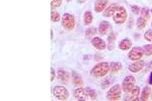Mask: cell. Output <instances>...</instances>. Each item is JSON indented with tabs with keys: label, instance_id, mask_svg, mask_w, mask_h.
<instances>
[{
	"label": "cell",
	"instance_id": "1",
	"mask_svg": "<svg viewBox=\"0 0 152 101\" xmlns=\"http://www.w3.org/2000/svg\"><path fill=\"white\" fill-rule=\"evenodd\" d=\"M73 96L76 100L87 101V100H95L96 99V92L91 88H83L78 87L73 91Z\"/></svg>",
	"mask_w": 152,
	"mask_h": 101
},
{
	"label": "cell",
	"instance_id": "2",
	"mask_svg": "<svg viewBox=\"0 0 152 101\" xmlns=\"http://www.w3.org/2000/svg\"><path fill=\"white\" fill-rule=\"evenodd\" d=\"M110 64L107 62H102L99 63L94 66V68L90 71V74L91 76H94L95 78H99V77H104V76L107 75V73L110 72Z\"/></svg>",
	"mask_w": 152,
	"mask_h": 101
},
{
	"label": "cell",
	"instance_id": "3",
	"mask_svg": "<svg viewBox=\"0 0 152 101\" xmlns=\"http://www.w3.org/2000/svg\"><path fill=\"white\" fill-rule=\"evenodd\" d=\"M127 11L123 6H118L113 14L114 21L117 24H123L127 19Z\"/></svg>",
	"mask_w": 152,
	"mask_h": 101
},
{
	"label": "cell",
	"instance_id": "4",
	"mask_svg": "<svg viewBox=\"0 0 152 101\" xmlns=\"http://www.w3.org/2000/svg\"><path fill=\"white\" fill-rule=\"evenodd\" d=\"M121 93H122V87L120 85H114L113 87L107 91V99L110 101H116L119 100L121 97Z\"/></svg>",
	"mask_w": 152,
	"mask_h": 101
},
{
	"label": "cell",
	"instance_id": "5",
	"mask_svg": "<svg viewBox=\"0 0 152 101\" xmlns=\"http://www.w3.org/2000/svg\"><path fill=\"white\" fill-rule=\"evenodd\" d=\"M53 95L57 98L58 100H67L69 97V93L67 89L63 86H55L53 88Z\"/></svg>",
	"mask_w": 152,
	"mask_h": 101
},
{
	"label": "cell",
	"instance_id": "6",
	"mask_svg": "<svg viewBox=\"0 0 152 101\" xmlns=\"http://www.w3.org/2000/svg\"><path fill=\"white\" fill-rule=\"evenodd\" d=\"M135 83H136V79L134 76H127L123 80V84H122V90L126 93H129L133 88L135 87Z\"/></svg>",
	"mask_w": 152,
	"mask_h": 101
},
{
	"label": "cell",
	"instance_id": "7",
	"mask_svg": "<svg viewBox=\"0 0 152 101\" xmlns=\"http://www.w3.org/2000/svg\"><path fill=\"white\" fill-rule=\"evenodd\" d=\"M62 24L63 26L68 29V31H71V29L74 28L75 26V19H74V16L70 13H65L63 14L62 16Z\"/></svg>",
	"mask_w": 152,
	"mask_h": 101
},
{
	"label": "cell",
	"instance_id": "8",
	"mask_svg": "<svg viewBox=\"0 0 152 101\" xmlns=\"http://www.w3.org/2000/svg\"><path fill=\"white\" fill-rule=\"evenodd\" d=\"M143 55H144L143 48H141V47H135V48H133L129 52L128 58L131 61H137V60H140L142 57H143Z\"/></svg>",
	"mask_w": 152,
	"mask_h": 101
},
{
	"label": "cell",
	"instance_id": "9",
	"mask_svg": "<svg viewBox=\"0 0 152 101\" xmlns=\"http://www.w3.org/2000/svg\"><path fill=\"white\" fill-rule=\"evenodd\" d=\"M91 45L94 46L95 49H97V50H99V51H102L107 48L105 41L102 39L99 38V36H95V38L91 39Z\"/></svg>",
	"mask_w": 152,
	"mask_h": 101
},
{
	"label": "cell",
	"instance_id": "10",
	"mask_svg": "<svg viewBox=\"0 0 152 101\" xmlns=\"http://www.w3.org/2000/svg\"><path fill=\"white\" fill-rule=\"evenodd\" d=\"M144 67V62L143 61L140 60H137V61H133V63L130 64L129 65V70L133 73H137L139 71L142 70V68Z\"/></svg>",
	"mask_w": 152,
	"mask_h": 101
},
{
	"label": "cell",
	"instance_id": "11",
	"mask_svg": "<svg viewBox=\"0 0 152 101\" xmlns=\"http://www.w3.org/2000/svg\"><path fill=\"white\" fill-rule=\"evenodd\" d=\"M107 0H96L94 3V10L95 12H102L107 6Z\"/></svg>",
	"mask_w": 152,
	"mask_h": 101
},
{
	"label": "cell",
	"instance_id": "12",
	"mask_svg": "<svg viewBox=\"0 0 152 101\" xmlns=\"http://www.w3.org/2000/svg\"><path fill=\"white\" fill-rule=\"evenodd\" d=\"M111 24H110L109 21H102L99 26V33L100 34H107L111 31Z\"/></svg>",
	"mask_w": 152,
	"mask_h": 101
},
{
	"label": "cell",
	"instance_id": "13",
	"mask_svg": "<svg viewBox=\"0 0 152 101\" xmlns=\"http://www.w3.org/2000/svg\"><path fill=\"white\" fill-rule=\"evenodd\" d=\"M129 93H130V95H129V97L126 98V100H138L137 97L140 94V87L136 86V87H134Z\"/></svg>",
	"mask_w": 152,
	"mask_h": 101
},
{
	"label": "cell",
	"instance_id": "14",
	"mask_svg": "<svg viewBox=\"0 0 152 101\" xmlns=\"http://www.w3.org/2000/svg\"><path fill=\"white\" fill-rule=\"evenodd\" d=\"M132 47V41L130 39H124L121 43L119 44V48L122 51H128L129 49H131Z\"/></svg>",
	"mask_w": 152,
	"mask_h": 101
},
{
	"label": "cell",
	"instance_id": "15",
	"mask_svg": "<svg viewBox=\"0 0 152 101\" xmlns=\"http://www.w3.org/2000/svg\"><path fill=\"white\" fill-rule=\"evenodd\" d=\"M69 75L68 73H66L65 71H62V70H59L58 71V80L60 82H63V83H67L69 81Z\"/></svg>",
	"mask_w": 152,
	"mask_h": 101
},
{
	"label": "cell",
	"instance_id": "16",
	"mask_svg": "<svg viewBox=\"0 0 152 101\" xmlns=\"http://www.w3.org/2000/svg\"><path fill=\"white\" fill-rule=\"evenodd\" d=\"M117 7H118L117 4H111L107 8H105L104 10V15L107 16V17L113 16V14H114V12H115V10H116Z\"/></svg>",
	"mask_w": 152,
	"mask_h": 101
},
{
	"label": "cell",
	"instance_id": "17",
	"mask_svg": "<svg viewBox=\"0 0 152 101\" xmlns=\"http://www.w3.org/2000/svg\"><path fill=\"white\" fill-rule=\"evenodd\" d=\"M150 94H151V89L148 87V86H146V87H144V89L142 90V92H141V98H140V99L141 100H144V101L148 100L149 97H150Z\"/></svg>",
	"mask_w": 152,
	"mask_h": 101
},
{
	"label": "cell",
	"instance_id": "18",
	"mask_svg": "<svg viewBox=\"0 0 152 101\" xmlns=\"http://www.w3.org/2000/svg\"><path fill=\"white\" fill-rule=\"evenodd\" d=\"M147 19L146 17H143V16H140L138 18V20H137L136 23V26L138 29H143L146 26V23H147Z\"/></svg>",
	"mask_w": 152,
	"mask_h": 101
},
{
	"label": "cell",
	"instance_id": "19",
	"mask_svg": "<svg viewBox=\"0 0 152 101\" xmlns=\"http://www.w3.org/2000/svg\"><path fill=\"white\" fill-rule=\"evenodd\" d=\"M92 13L90 11H85L84 12V15H83V23H84L86 25L90 24L92 23Z\"/></svg>",
	"mask_w": 152,
	"mask_h": 101
},
{
	"label": "cell",
	"instance_id": "20",
	"mask_svg": "<svg viewBox=\"0 0 152 101\" xmlns=\"http://www.w3.org/2000/svg\"><path fill=\"white\" fill-rule=\"evenodd\" d=\"M110 69H111V71L114 73L119 72V71L122 69V64L119 62H112L110 64Z\"/></svg>",
	"mask_w": 152,
	"mask_h": 101
},
{
	"label": "cell",
	"instance_id": "21",
	"mask_svg": "<svg viewBox=\"0 0 152 101\" xmlns=\"http://www.w3.org/2000/svg\"><path fill=\"white\" fill-rule=\"evenodd\" d=\"M115 39H116V34L114 33H112L107 38V41H109V50L112 51L114 50V43H115Z\"/></svg>",
	"mask_w": 152,
	"mask_h": 101
},
{
	"label": "cell",
	"instance_id": "22",
	"mask_svg": "<svg viewBox=\"0 0 152 101\" xmlns=\"http://www.w3.org/2000/svg\"><path fill=\"white\" fill-rule=\"evenodd\" d=\"M82 83H83L82 78L79 77L78 75H76L75 73L73 74V84L76 86H80V85H82Z\"/></svg>",
	"mask_w": 152,
	"mask_h": 101
},
{
	"label": "cell",
	"instance_id": "23",
	"mask_svg": "<svg viewBox=\"0 0 152 101\" xmlns=\"http://www.w3.org/2000/svg\"><path fill=\"white\" fill-rule=\"evenodd\" d=\"M51 19H52V21H54V23H58V21H60L61 17H60L59 12L56 11V10H53L52 13H51Z\"/></svg>",
	"mask_w": 152,
	"mask_h": 101
},
{
	"label": "cell",
	"instance_id": "24",
	"mask_svg": "<svg viewBox=\"0 0 152 101\" xmlns=\"http://www.w3.org/2000/svg\"><path fill=\"white\" fill-rule=\"evenodd\" d=\"M143 50H144V54H145L146 56H151L152 55V45L144 46Z\"/></svg>",
	"mask_w": 152,
	"mask_h": 101
},
{
	"label": "cell",
	"instance_id": "25",
	"mask_svg": "<svg viewBox=\"0 0 152 101\" xmlns=\"http://www.w3.org/2000/svg\"><path fill=\"white\" fill-rule=\"evenodd\" d=\"M62 4V0H51V7L54 8H57Z\"/></svg>",
	"mask_w": 152,
	"mask_h": 101
},
{
	"label": "cell",
	"instance_id": "26",
	"mask_svg": "<svg viewBox=\"0 0 152 101\" xmlns=\"http://www.w3.org/2000/svg\"><path fill=\"white\" fill-rule=\"evenodd\" d=\"M144 39H146V41H150L152 43V31L151 29H149V31H147L145 33H144Z\"/></svg>",
	"mask_w": 152,
	"mask_h": 101
},
{
	"label": "cell",
	"instance_id": "27",
	"mask_svg": "<svg viewBox=\"0 0 152 101\" xmlns=\"http://www.w3.org/2000/svg\"><path fill=\"white\" fill-rule=\"evenodd\" d=\"M96 28H87L86 29V31H85V34H86L87 36H94V34L96 33Z\"/></svg>",
	"mask_w": 152,
	"mask_h": 101
},
{
	"label": "cell",
	"instance_id": "28",
	"mask_svg": "<svg viewBox=\"0 0 152 101\" xmlns=\"http://www.w3.org/2000/svg\"><path fill=\"white\" fill-rule=\"evenodd\" d=\"M141 16L146 17V18H149V10L146 8V7L142 8V10H141Z\"/></svg>",
	"mask_w": 152,
	"mask_h": 101
},
{
	"label": "cell",
	"instance_id": "29",
	"mask_svg": "<svg viewBox=\"0 0 152 101\" xmlns=\"http://www.w3.org/2000/svg\"><path fill=\"white\" fill-rule=\"evenodd\" d=\"M132 12L135 14H138L139 13V6H137V5L132 6Z\"/></svg>",
	"mask_w": 152,
	"mask_h": 101
},
{
	"label": "cell",
	"instance_id": "30",
	"mask_svg": "<svg viewBox=\"0 0 152 101\" xmlns=\"http://www.w3.org/2000/svg\"><path fill=\"white\" fill-rule=\"evenodd\" d=\"M55 79V70L54 68H51V81H54Z\"/></svg>",
	"mask_w": 152,
	"mask_h": 101
},
{
	"label": "cell",
	"instance_id": "31",
	"mask_svg": "<svg viewBox=\"0 0 152 101\" xmlns=\"http://www.w3.org/2000/svg\"><path fill=\"white\" fill-rule=\"evenodd\" d=\"M109 84H110V80H105V83H104V84L102 83V88H107V86H109Z\"/></svg>",
	"mask_w": 152,
	"mask_h": 101
},
{
	"label": "cell",
	"instance_id": "32",
	"mask_svg": "<svg viewBox=\"0 0 152 101\" xmlns=\"http://www.w3.org/2000/svg\"><path fill=\"white\" fill-rule=\"evenodd\" d=\"M149 84H152V73L150 74V77H149Z\"/></svg>",
	"mask_w": 152,
	"mask_h": 101
},
{
	"label": "cell",
	"instance_id": "33",
	"mask_svg": "<svg viewBox=\"0 0 152 101\" xmlns=\"http://www.w3.org/2000/svg\"><path fill=\"white\" fill-rule=\"evenodd\" d=\"M67 1H68V2H70V1H72V0H67Z\"/></svg>",
	"mask_w": 152,
	"mask_h": 101
},
{
	"label": "cell",
	"instance_id": "34",
	"mask_svg": "<svg viewBox=\"0 0 152 101\" xmlns=\"http://www.w3.org/2000/svg\"><path fill=\"white\" fill-rule=\"evenodd\" d=\"M150 67H151V68H152V63H151V64H150Z\"/></svg>",
	"mask_w": 152,
	"mask_h": 101
}]
</instances>
